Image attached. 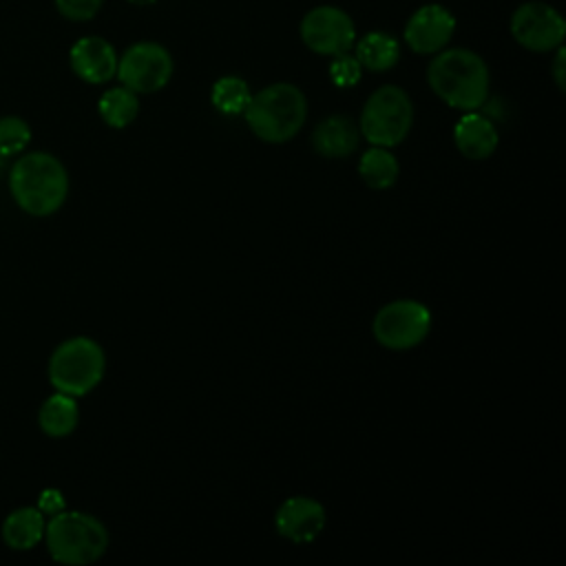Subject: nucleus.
<instances>
[{
	"label": "nucleus",
	"instance_id": "7",
	"mask_svg": "<svg viewBox=\"0 0 566 566\" xmlns=\"http://www.w3.org/2000/svg\"><path fill=\"white\" fill-rule=\"evenodd\" d=\"M431 312L411 298L387 303L374 318V336L387 349H409L427 338Z\"/></svg>",
	"mask_w": 566,
	"mask_h": 566
},
{
	"label": "nucleus",
	"instance_id": "21",
	"mask_svg": "<svg viewBox=\"0 0 566 566\" xmlns=\"http://www.w3.org/2000/svg\"><path fill=\"white\" fill-rule=\"evenodd\" d=\"M210 97L219 113L239 115L245 111L252 93H250V86L245 80H241L237 75H223L214 82Z\"/></svg>",
	"mask_w": 566,
	"mask_h": 566
},
{
	"label": "nucleus",
	"instance_id": "3",
	"mask_svg": "<svg viewBox=\"0 0 566 566\" xmlns=\"http://www.w3.org/2000/svg\"><path fill=\"white\" fill-rule=\"evenodd\" d=\"M243 115L259 139L268 144H283L301 130L307 115V102L298 86L276 82L254 93Z\"/></svg>",
	"mask_w": 566,
	"mask_h": 566
},
{
	"label": "nucleus",
	"instance_id": "11",
	"mask_svg": "<svg viewBox=\"0 0 566 566\" xmlns=\"http://www.w3.org/2000/svg\"><path fill=\"white\" fill-rule=\"evenodd\" d=\"M455 31L453 13L442 4H422L405 24V40L413 53L429 55L442 51Z\"/></svg>",
	"mask_w": 566,
	"mask_h": 566
},
{
	"label": "nucleus",
	"instance_id": "2",
	"mask_svg": "<svg viewBox=\"0 0 566 566\" xmlns=\"http://www.w3.org/2000/svg\"><path fill=\"white\" fill-rule=\"evenodd\" d=\"M431 91L451 108L478 111L489 95V66L471 49H442L429 62Z\"/></svg>",
	"mask_w": 566,
	"mask_h": 566
},
{
	"label": "nucleus",
	"instance_id": "24",
	"mask_svg": "<svg viewBox=\"0 0 566 566\" xmlns=\"http://www.w3.org/2000/svg\"><path fill=\"white\" fill-rule=\"evenodd\" d=\"M102 2L104 0H55V7L64 18L84 22L97 15V11L102 9Z\"/></svg>",
	"mask_w": 566,
	"mask_h": 566
},
{
	"label": "nucleus",
	"instance_id": "8",
	"mask_svg": "<svg viewBox=\"0 0 566 566\" xmlns=\"http://www.w3.org/2000/svg\"><path fill=\"white\" fill-rule=\"evenodd\" d=\"M115 75L135 93H155L164 88L172 75V57L157 42H135L117 57Z\"/></svg>",
	"mask_w": 566,
	"mask_h": 566
},
{
	"label": "nucleus",
	"instance_id": "9",
	"mask_svg": "<svg viewBox=\"0 0 566 566\" xmlns=\"http://www.w3.org/2000/svg\"><path fill=\"white\" fill-rule=\"evenodd\" d=\"M303 44L318 55L347 53L356 42V27L349 13L338 7L321 4L310 9L301 20Z\"/></svg>",
	"mask_w": 566,
	"mask_h": 566
},
{
	"label": "nucleus",
	"instance_id": "6",
	"mask_svg": "<svg viewBox=\"0 0 566 566\" xmlns=\"http://www.w3.org/2000/svg\"><path fill=\"white\" fill-rule=\"evenodd\" d=\"M413 122V106L409 95L394 84L374 91L360 113V133L371 146H398Z\"/></svg>",
	"mask_w": 566,
	"mask_h": 566
},
{
	"label": "nucleus",
	"instance_id": "22",
	"mask_svg": "<svg viewBox=\"0 0 566 566\" xmlns=\"http://www.w3.org/2000/svg\"><path fill=\"white\" fill-rule=\"evenodd\" d=\"M31 142V128L24 119L9 115L0 119V159L18 155Z\"/></svg>",
	"mask_w": 566,
	"mask_h": 566
},
{
	"label": "nucleus",
	"instance_id": "18",
	"mask_svg": "<svg viewBox=\"0 0 566 566\" xmlns=\"http://www.w3.org/2000/svg\"><path fill=\"white\" fill-rule=\"evenodd\" d=\"M80 420V409L75 402V396L55 391L49 396L38 413V424L40 429L51 436V438H64L69 436Z\"/></svg>",
	"mask_w": 566,
	"mask_h": 566
},
{
	"label": "nucleus",
	"instance_id": "20",
	"mask_svg": "<svg viewBox=\"0 0 566 566\" xmlns=\"http://www.w3.org/2000/svg\"><path fill=\"white\" fill-rule=\"evenodd\" d=\"M358 172H360L363 181H365L369 188L385 190V188L394 186L396 179H398V161H396V157L389 153V148L371 146V148L360 157Z\"/></svg>",
	"mask_w": 566,
	"mask_h": 566
},
{
	"label": "nucleus",
	"instance_id": "15",
	"mask_svg": "<svg viewBox=\"0 0 566 566\" xmlns=\"http://www.w3.org/2000/svg\"><path fill=\"white\" fill-rule=\"evenodd\" d=\"M358 128L347 115H329L325 117L312 133V146L323 157H347L358 146Z\"/></svg>",
	"mask_w": 566,
	"mask_h": 566
},
{
	"label": "nucleus",
	"instance_id": "10",
	"mask_svg": "<svg viewBox=\"0 0 566 566\" xmlns=\"http://www.w3.org/2000/svg\"><path fill=\"white\" fill-rule=\"evenodd\" d=\"M511 33L520 46L546 53L564 44L566 20L546 2H524L511 15Z\"/></svg>",
	"mask_w": 566,
	"mask_h": 566
},
{
	"label": "nucleus",
	"instance_id": "27",
	"mask_svg": "<svg viewBox=\"0 0 566 566\" xmlns=\"http://www.w3.org/2000/svg\"><path fill=\"white\" fill-rule=\"evenodd\" d=\"M128 2H133V4H137V7H146V4H153L155 0H128Z\"/></svg>",
	"mask_w": 566,
	"mask_h": 566
},
{
	"label": "nucleus",
	"instance_id": "5",
	"mask_svg": "<svg viewBox=\"0 0 566 566\" xmlns=\"http://www.w3.org/2000/svg\"><path fill=\"white\" fill-rule=\"evenodd\" d=\"M104 349L88 336H73L60 343L49 358L51 385L69 396H84L95 389L104 376Z\"/></svg>",
	"mask_w": 566,
	"mask_h": 566
},
{
	"label": "nucleus",
	"instance_id": "1",
	"mask_svg": "<svg viewBox=\"0 0 566 566\" xmlns=\"http://www.w3.org/2000/svg\"><path fill=\"white\" fill-rule=\"evenodd\" d=\"M13 201L33 217L57 212L69 195V175L57 157L33 150L18 157L9 170Z\"/></svg>",
	"mask_w": 566,
	"mask_h": 566
},
{
	"label": "nucleus",
	"instance_id": "26",
	"mask_svg": "<svg viewBox=\"0 0 566 566\" xmlns=\"http://www.w3.org/2000/svg\"><path fill=\"white\" fill-rule=\"evenodd\" d=\"M553 80H555L557 88L564 91V86H566V51H564V46H557V55L553 60Z\"/></svg>",
	"mask_w": 566,
	"mask_h": 566
},
{
	"label": "nucleus",
	"instance_id": "23",
	"mask_svg": "<svg viewBox=\"0 0 566 566\" xmlns=\"http://www.w3.org/2000/svg\"><path fill=\"white\" fill-rule=\"evenodd\" d=\"M363 75V66L358 64V60L354 55L347 53H340V55H334L332 64H329V77L336 86L340 88H347V86H354Z\"/></svg>",
	"mask_w": 566,
	"mask_h": 566
},
{
	"label": "nucleus",
	"instance_id": "14",
	"mask_svg": "<svg viewBox=\"0 0 566 566\" xmlns=\"http://www.w3.org/2000/svg\"><path fill=\"white\" fill-rule=\"evenodd\" d=\"M495 124L478 111H467L453 128V142L467 159H486L497 148Z\"/></svg>",
	"mask_w": 566,
	"mask_h": 566
},
{
	"label": "nucleus",
	"instance_id": "12",
	"mask_svg": "<svg viewBox=\"0 0 566 566\" xmlns=\"http://www.w3.org/2000/svg\"><path fill=\"white\" fill-rule=\"evenodd\" d=\"M274 526L281 537L294 542V544H307L316 539L325 526V509L312 497L296 495L285 500L276 515Z\"/></svg>",
	"mask_w": 566,
	"mask_h": 566
},
{
	"label": "nucleus",
	"instance_id": "13",
	"mask_svg": "<svg viewBox=\"0 0 566 566\" xmlns=\"http://www.w3.org/2000/svg\"><path fill=\"white\" fill-rule=\"evenodd\" d=\"M71 69L88 84H104L117 71V53L104 38L86 35L71 49Z\"/></svg>",
	"mask_w": 566,
	"mask_h": 566
},
{
	"label": "nucleus",
	"instance_id": "4",
	"mask_svg": "<svg viewBox=\"0 0 566 566\" xmlns=\"http://www.w3.org/2000/svg\"><path fill=\"white\" fill-rule=\"evenodd\" d=\"M49 555L69 566H84L97 562L108 548L106 526L82 511H57L44 524Z\"/></svg>",
	"mask_w": 566,
	"mask_h": 566
},
{
	"label": "nucleus",
	"instance_id": "17",
	"mask_svg": "<svg viewBox=\"0 0 566 566\" xmlns=\"http://www.w3.org/2000/svg\"><path fill=\"white\" fill-rule=\"evenodd\" d=\"M354 46H356L354 57L358 60V64L374 73L389 71L400 57L398 40L385 31H371L363 35Z\"/></svg>",
	"mask_w": 566,
	"mask_h": 566
},
{
	"label": "nucleus",
	"instance_id": "25",
	"mask_svg": "<svg viewBox=\"0 0 566 566\" xmlns=\"http://www.w3.org/2000/svg\"><path fill=\"white\" fill-rule=\"evenodd\" d=\"M38 509H40L42 513H49V515H53V513L62 511V509H64V497H62V493H60V491H55V489H46V491H42Z\"/></svg>",
	"mask_w": 566,
	"mask_h": 566
},
{
	"label": "nucleus",
	"instance_id": "19",
	"mask_svg": "<svg viewBox=\"0 0 566 566\" xmlns=\"http://www.w3.org/2000/svg\"><path fill=\"white\" fill-rule=\"evenodd\" d=\"M97 111L102 115V119L113 126V128H124L128 126L137 113H139V99H137V93L126 88L124 84L122 86H115V88H108L99 102H97Z\"/></svg>",
	"mask_w": 566,
	"mask_h": 566
},
{
	"label": "nucleus",
	"instance_id": "16",
	"mask_svg": "<svg viewBox=\"0 0 566 566\" xmlns=\"http://www.w3.org/2000/svg\"><path fill=\"white\" fill-rule=\"evenodd\" d=\"M44 513L38 506H22L2 522V542L13 551H29L44 537Z\"/></svg>",
	"mask_w": 566,
	"mask_h": 566
}]
</instances>
